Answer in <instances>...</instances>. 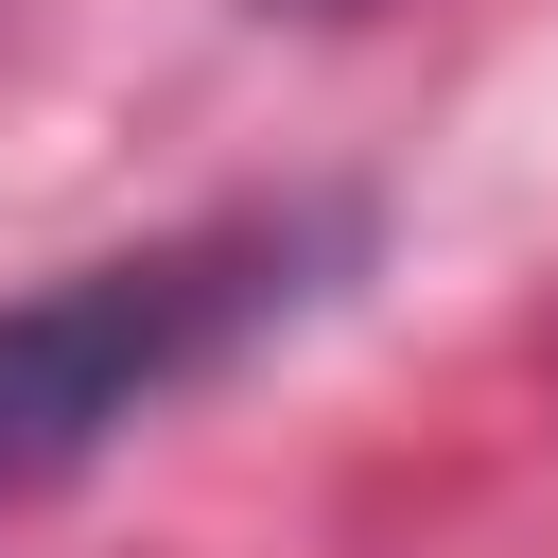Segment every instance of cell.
Segmentation results:
<instances>
[{
    "instance_id": "obj_1",
    "label": "cell",
    "mask_w": 558,
    "mask_h": 558,
    "mask_svg": "<svg viewBox=\"0 0 558 558\" xmlns=\"http://www.w3.org/2000/svg\"><path fill=\"white\" fill-rule=\"evenodd\" d=\"M349 244H366L349 209H227V227H174L140 262H70V279L0 296V506L87 471L105 436H140L174 384H209L244 331H279Z\"/></svg>"
}]
</instances>
